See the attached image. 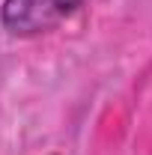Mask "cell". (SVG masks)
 Returning <instances> with one entry per match:
<instances>
[{
  "mask_svg": "<svg viewBox=\"0 0 152 155\" xmlns=\"http://www.w3.org/2000/svg\"><path fill=\"white\" fill-rule=\"evenodd\" d=\"M81 3L87 0H3L0 21L12 36H36L54 30L81 9Z\"/></svg>",
  "mask_w": 152,
  "mask_h": 155,
  "instance_id": "cell-1",
  "label": "cell"
}]
</instances>
